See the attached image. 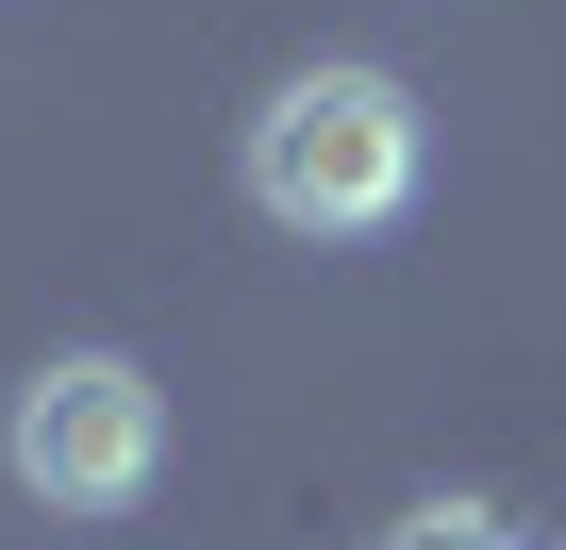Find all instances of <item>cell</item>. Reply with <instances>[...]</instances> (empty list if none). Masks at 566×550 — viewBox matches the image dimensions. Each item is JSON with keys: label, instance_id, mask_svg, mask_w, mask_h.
<instances>
[{"label": "cell", "instance_id": "7a4b0ae2", "mask_svg": "<svg viewBox=\"0 0 566 550\" xmlns=\"http://www.w3.org/2000/svg\"><path fill=\"white\" fill-rule=\"evenodd\" d=\"M0 467H18L51 517H117V500H150V467H167V401H150V367H134V351H51V367L18 384V417H0Z\"/></svg>", "mask_w": 566, "mask_h": 550}, {"label": "cell", "instance_id": "6da1fadb", "mask_svg": "<svg viewBox=\"0 0 566 550\" xmlns=\"http://www.w3.org/2000/svg\"><path fill=\"white\" fill-rule=\"evenodd\" d=\"M433 134H417V84L400 68H301V84H266L250 117V200L283 234H384L417 200Z\"/></svg>", "mask_w": 566, "mask_h": 550}, {"label": "cell", "instance_id": "3957f363", "mask_svg": "<svg viewBox=\"0 0 566 550\" xmlns=\"http://www.w3.org/2000/svg\"><path fill=\"white\" fill-rule=\"evenodd\" d=\"M384 550H533V533L483 517V500H417V517H384Z\"/></svg>", "mask_w": 566, "mask_h": 550}]
</instances>
